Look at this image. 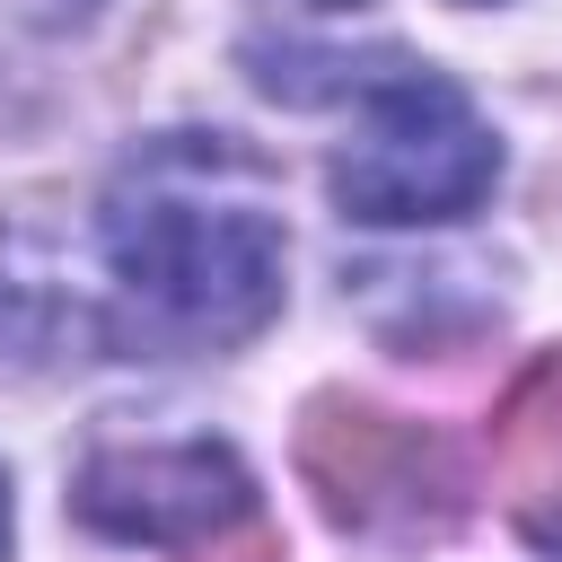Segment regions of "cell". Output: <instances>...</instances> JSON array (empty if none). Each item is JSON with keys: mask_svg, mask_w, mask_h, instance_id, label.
Segmentation results:
<instances>
[{"mask_svg": "<svg viewBox=\"0 0 562 562\" xmlns=\"http://www.w3.org/2000/svg\"><path fill=\"white\" fill-rule=\"evenodd\" d=\"M70 509L97 536L193 553V562H281L246 465L220 439H158V448H97L70 483Z\"/></svg>", "mask_w": 562, "mask_h": 562, "instance_id": "3957f363", "label": "cell"}, {"mask_svg": "<svg viewBox=\"0 0 562 562\" xmlns=\"http://www.w3.org/2000/svg\"><path fill=\"white\" fill-rule=\"evenodd\" d=\"M88 246L105 281L79 299V342L97 351H211L281 307V184L228 132L140 140L105 176Z\"/></svg>", "mask_w": 562, "mask_h": 562, "instance_id": "6da1fadb", "label": "cell"}, {"mask_svg": "<svg viewBox=\"0 0 562 562\" xmlns=\"http://www.w3.org/2000/svg\"><path fill=\"white\" fill-rule=\"evenodd\" d=\"M0 553H9V483H0Z\"/></svg>", "mask_w": 562, "mask_h": 562, "instance_id": "5b68a950", "label": "cell"}, {"mask_svg": "<svg viewBox=\"0 0 562 562\" xmlns=\"http://www.w3.org/2000/svg\"><path fill=\"white\" fill-rule=\"evenodd\" d=\"M501 184V140L474 114V97L448 70L386 61L360 88V123L334 149V202L342 220L369 228H422V220H465Z\"/></svg>", "mask_w": 562, "mask_h": 562, "instance_id": "7a4b0ae2", "label": "cell"}, {"mask_svg": "<svg viewBox=\"0 0 562 562\" xmlns=\"http://www.w3.org/2000/svg\"><path fill=\"white\" fill-rule=\"evenodd\" d=\"M299 465L325 492V509L342 527H378V536H430L457 509V465L422 422L369 413V404H307L299 430Z\"/></svg>", "mask_w": 562, "mask_h": 562, "instance_id": "277c9868", "label": "cell"}, {"mask_svg": "<svg viewBox=\"0 0 562 562\" xmlns=\"http://www.w3.org/2000/svg\"><path fill=\"white\" fill-rule=\"evenodd\" d=\"M465 9H483V0H465Z\"/></svg>", "mask_w": 562, "mask_h": 562, "instance_id": "8992f818", "label": "cell"}]
</instances>
